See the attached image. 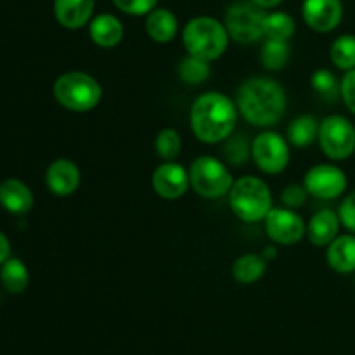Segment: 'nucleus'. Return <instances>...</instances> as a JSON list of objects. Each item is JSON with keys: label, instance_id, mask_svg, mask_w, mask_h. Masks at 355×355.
Listing matches in <instances>:
<instances>
[{"label": "nucleus", "instance_id": "obj_23", "mask_svg": "<svg viewBox=\"0 0 355 355\" xmlns=\"http://www.w3.org/2000/svg\"><path fill=\"white\" fill-rule=\"evenodd\" d=\"M0 283L6 288L7 293H23L30 284V272H28V267L24 266L23 260L9 257L0 266Z\"/></svg>", "mask_w": 355, "mask_h": 355}, {"label": "nucleus", "instance_id": "obj_3", "mask_svg": "<svg viewBox=\"0 0 355 355\" xmlns=\"http://www.w3.org/2000/svg\"><path fill=\"white\" fill-rule=\"evenodd\" d=\"M231 37L224 23L211 16H196L182 28V44L189 55L211 62L227 51Z\"/></svg>", "mask_w": 355, "mask_h": 355}, {"label": "nucleus", "instance_id": "obj_18", "mask_svg": "<svg viewBox=\"0 0 355 355\" xmlns=\"http://www.w3.org/2000/svg\"><path fill=\"white\" fill-rule=\"evenodd\" d=\"M146 33L156 44H170L179 33V19L166 7H156L146 16Z\"/></svg>", "mask_w": 355, "mask_h": 355}, {"label": "nucleus", "instance_id": "obj_34", "mask_svg": "<svg viewBox=\"0 0 355 355\" xmlns=\"http://www.w3.org/2000/svg\"><path fill=\"white\" fill-rule=\"evenodd\" d=\"M340 96H342L347 110L355 116V68L345 71V76L340 80Z\"/></svg>", "mask_w": 355, "mask_h": 355}, {"label": "nucleus", "instance_id": "obj_20", "mask_svg": "<svg viewBox=\"0 0 355 355\" xmlns=\"http://www.w3.org/2000/svg\"><path fill=\"white\" fill-rule=\"evenodd\" d=\"M340 227H342V222H340L338 211L324 208L312 215L309 220L307 238L314 246H328L338 236Z\"/></svg>", "mask_w": 355, "mask_h": 355}, {"label": "nucleus", "instance_id": "obj_30", "mask_svg": "<svg viewBox=\"0 0 355 355\" xmlns=\"http://www.w3.org/2000/svg\"><path fill=\"white\" fill-rule=\"evenodd\" d=\"M311 85L314 92L324 101H336L340 96V82L329 69H315L311 76Z\"/></svg>", "mask_w": 355, "mask_h": 355}, {"label": "nucleus", "instance_id": "obj_15", "mask_svg": "<svg viewBox=\"0 0 355 355\" xmlns=\"http://www.w3.org/2000/svg\"><path fill=\"white\" fill-rule=\"evenodd\" d=\"M96 0H54L55 21L66 30H80L94 17Z\"/></svg>", "mask_w": 355, "mask_h": 355}, {"label": "nucleus", "instance_id": "obj_16", "mask_svg": "<svg viewBox=\"0 0 355 355\" xmlns=\"http://www.w3.org/2000/svg\"><path fill=\"white\" fill-rule=\"evenodd\" d=\"M123 23H121L120 17H116L114 14H97V16H94L92 21L89 23L90 40L103 49H113L116 47V45H120V42L123 40Z\"/></svg>", "mask_w": 355, "mask_h": 355}, {"label": "nucleus", "instance_id": "obj_32", "mask_svg": "<svg viewBox=\"0 0 355 355\" xmlns=\"http://www.w3.org/2000/svg\"><path fill=\"white\" fill-rule=\"evenodd\" d=\"M307 198L309 193L307 189H305L304 184H302V186L300 184H290V186L284 187L283 193H281V203L286 208H291V210H298V208L304 207Z\"/></svg>", "mask_w": 355, "mask_h": 355}, {"label": "nucleus", "instance_id": "obj_22", "mask_svg": "<svg viewBox=\"0 0 355 355\" xmlns=\"http://www.w3.org/2000/svg\"><path fill=\"white\" fill-rule=\"evenodd\" d=\"M267 260L262 253H245L232 263V277L241 284H253L263 277L267 270Z\"/></svg>", "mask_w": 355, "mask_h": 355}, {"label": "nucleus", "instance_id": "obj_1", "mask_svg": "<svg viewBox=\"0 0 355 355\" xmlns=\"http://www.w3.org/2000/svg\"><path fill=\"white\" fill-rule=\"evenodd\" d=\"M236 106L239 114L253 127H274L286 114V90L277 80L269 76H253L239 85Z\"/></svg>", "mask_w": 355, "mask_h": 355}, {"label": "nucleus", "instance_id": "obj_27", "mask_svg": "<svg viewBox=\"0 0 355 355\" xmlns=\"http://www.w3.org/2000/svg\"><path fill=\"white\" fill-rule=\"evenodd\" d=\"M156 155L163 162H175L182 151V139L175 128H163L158 132L155 139Z\"/></svg>", "mask_w": 355, "mask_h": 355}, {"label": "nucleus", "instance_id": "obj_36", "mask_svg": "<svg viewBox=\"0 0 355 355\" xmlns=\"http://www.w3.org/2000/svg\"><path fill=\"white\" fill-rule=\"evenodd\" d=\"M253 3H257L259 7H262V9L269 10V9H274V7L281 6V3L284 2V0H252Z\"/></svg>", "mask_w": 355, "mask_h": 355}, {"label": "nucleus", "instance_id": "obj_19", "mask_svg": "<svg viewBox=\"0 0 355 355\" xmlns=\"http://www.w3.org/2000/svg\"><path fill=\"white\" fill-rule=\"evenodd\" d=\"M326 262L335 272H355V234H338L326 246Z\"/></svg>", "mask_w": 355, "mask_h": 355}, {"label": "nucleus", "instance_id": "obj_7", "mask_svg": "<svg viewBox=\"0 0 355 355\" xmlns=\"http://www.w3.org/2000/svg\"><path fill=\"white\" fill-rule=\"evenodd\" d=\"M266 16L267 10L253 3L252 0H239L227 9L224 24L231 40L248 45L263 38Z\"/></svg>", "mask_w": 355, "mask_h": 355}, {"label": "nucleus", "instance_id": "obj_14", "mask_svg": "<svg viewBox=\"0 0 355 355\" xmlns=\"http://www.w3.org/2000/svg\"><path fill=\"white\" fill-rule=\"evenodd\" d=\"M45 184H47V189L55 196H71L82 184V172L73 159L58 158L47 166Z\"/></svg>", "mask_w": 355, "mask_h": 355}, {"label": "nucleus", "instance_id": "obj_35", "mask_svg": "<svg viewBox=\"0 0 355 355\" xmlns=\"http://www.w3.org/2000/svg\"><path fill=\"white\" fill-rule=\"evenodd\" d=\"M10 257V243L7 236L0 231V266Z\"/></svg>", "mask_w": 355, "mask_h": 355}, {"label": "nucleus", "instance_id": "obj_9", "mask_svg": "<svg viewBox=\"0 0 355 355\" xmlns=\"http://www.w3.org/2000/svg\"><path fill=\"white\" fill-rule=\"evenodd\" d=\"M252 158L257 168L267 175H277L290 165L291 149L286 137L272 130L260 132L252 141Z\"/></svg>", "mask_w": 355, "mask_h": 355}, {"label": "nucleus", "instance_id": "obj_2", "mask_svg": "<svg viewBox=\"0 0 355 355\" xmlns=\"http://www.w3.org/2000/svg\"><path fill=\"white\" fill-rule=\"evenodd\" d=\"M238 114L236 101L217 90H210L198 96L191 106V130L205 144H220L234 134Z\"/></svg>", "mask_w": 355, "mask_h": 355}, {"label": "nucleus", "instance_id": "obj_10", "mask_svg": "<svg viewBox=\"0 0 355 355\" xmlns=\"http://www.w3.org/2000/svg\"><path fill=\"white\" fill-rule=\"evenodd\" d=\"M304 186L309 196L329 201L336 200L345 193L349 180H347V173L338 165L319 163V165L311 166L307 170L304 177Z\"/></svg>", "mask_w": 355, "mask_h": 355}, {"label": "nucleus", "instance_id": "obj_25", "mask_svg": "<svg viewBox=\"0 0 355 355\" xmlns=\"http://www.w3.org/2000/svg\"><path fill=\"white\" fill-rule=\"evenodd\" d=\"M290 52L291 49L288 42L266 38L262 51H260V61H262L263 68L269 71H281L290 61Z\"/></svg>", "mask_w": 355, "mask_h": 355}, {"label": "nucleus", "instance_id": "obj_29", "mask_svg": "<svg viewBox=\"0 0 355 355\" xmlns=\"http://www.w3.org/2000/svg\"><path fill=\"white\" fill-rule=\"evenodd\" d=\"M224 158L225 162L234 166H241L252 156V142L245 134H232L224 141Z\"/></svg>", "mask_w": 355, "mask_h": 355}, {"label": "nucleus", "instance_id": "obj_26", "mask_svg": "<svg viewBox=\"0 0 355 355\" xmlns=\"http://www.w3.org/2000/svg\"><path fill=\"white\" fill-rule=\"evenodd\" d=\"M331 62L338 69L350 71L355 68V35H340L329 49Z\"/></svg>", "mask_w": 355, "mask_h": 355}, {"label": "nucleus", "instance_id": "obj_13", "mask_svg": "<svg viewBox=\"0 0 355 355\" xmlns=\"http://www.w3.org/2000/svg\"><path fill=\"white\" fill-rule=\"evenodd\" d=\"M302 17L311 30L329 33L342 23L343 3L342 0H304Z\"/></svg>", "mask_w": 355, "mask_h": 355}, {"label": "nucleus", "instance_id": "obj_4", "mask_svg": "<svg viewBox=\"0 0 355 355\" xmlns=\"http://www.w3.org/2000/svg\"><path fill=\"white\" fill-rule=\"evenodd\" d=\"M227 196L232 214L246 224L263 222L274 208L270 187L266 180L255 175H245L234 180Z\"/></svg>", "mask_w": 355, "mask_h": 355}, {"label": "nucleus", "instance_id": "obj_24", "mask_svg": "<svg viewBox=\"0 0 355 355\" xmlns=\"http://www.w3.org/2000/svg\"><path fill=\"white\" fill-rule=\"evenodd\" d=\"M295 31H297V23L290 14L283 12V10L267 12L266 24H263V38L290 42Z\"/></svg>", "mask_w": 355, "mask_h": 355}, {"label": "nucleus", "instance_id": "obj_28", "mask_svg": "<svg viewBox=\"0 0 355 355\" xmlns=\"http://www.w3.org/2000/svg\"><path fill=\"white\" fill-rule=\"evenodd\" d=\"M210 62L187 54L179 64V76L187 85H200L210 76Z\"/></svg>", "mask_w": 355, "mask_h": 355}, {"label": "nucleus", "instance_id": "obj_6", "mask_svg": "<svg viewBox=\"0 0 355 355\" xmlns=\"http://www.w3.org/2000/svg\"><path fill=\"white\" fill-rule=\"evenodd\" d=\"M189 182L196 194L207 200L227 196L234 179L224 162L210 155L198 156L189 166Z\"/></svg>", "mask_w": 355, "mask_h": 355}, {"label": "nucleus", "instance_id": "obj_11", "mask_svg": "<svg viewBox=\"0 0 355 355\" xmlns=\"http://www.w3.org/2000/svg\"><path fill=\"white\" fill-rule=\"evenodd\" d=\"M267 236L272 243L281 246H291L300 243L307 236V224L304 218L286 207H274L263 220Z\"/></svg>", "mask_w": 355, "mask_h": 355}, {"label": "nucleus", "instance_id": "obj_37", "mask_svg": "<svg viewBox=\"0 0 355 355\" xmlns=\"http://www.w3.org/2000/svg\"><path fill=\"white\" fill-rule=\"evenodd\" d=\"M262 257L267 260V262H270V260H276V257H277L276 246H267V248L262 252Z\"/></svg>", "mask_w": 355, "mask_h": 355}, {"label": "nucleus", "instance_id": "obj_12", "mask_svg": "<svg viewBox=\"0 0 355 355\" xmlns=\"http://www.w3.org/2000/svg\"><path fill=\"white\" fill-rule=\"evenodd\" d=\"M151 186L163 200H179L191 187L189 170H186L177 162H163L153 172Z\"/></svg>", "mask_w": 355, "mask_h": 355}, {"label": "nucleus", "instance_id": "obj_8", "mask_svg": "<svg viewBox=\"0 0 355 355\" xmlns=\"http://www.w3.org/2000/svg\"><path fill=\"white\" fill-rule=\"evenodd\" d=\"M319 148L333 162H343L355 153V127L349 118L331 114L319 121Z\"/></svg>", "mask_w": 355, "mask_h": 355}, {"label": "nucleus", "instance_id": "obj_31", "mask_svg": "<svg viewBox=\"0 0 355 355\" xmlns=\"http://www.w3.org/2000/svg\"><path fill=\"white\" fill-rule=\"evenodd\" d=\"M159 0H113L116 9L128 16H148L153 9L158 7Z\"/></svg>", "mask_w": 355, "mask_h": 355}, {"label": "nucleus", "instance_id": "obj_21", "mask_svg": "<svg viewBox=\"0 0 355 355\" xmlns=\"http://www.w3.org/2000/svg\"><path fill=\"white\" fill-rule=\"evenodd\" d=\"M319 121L312 114H300L293 118L286 128V139L290 146L298 149H305L318 141Z\"/></svg>", "mask_w": 355, "mask_h": 355}, {"label": "nucleus", "instance_id": "obj_17", "mask_svg": "<svg viewBox=\"0 0 355 355\" xmlns=\"http://www.w3.org/2000/svg\"><path fill=\"white\" fill-rule=\"evenodd\" d=\"M35 198L30 187L19 179L0 182V205L12 215H26L33 208Z\"/></svg>", "mask_w": 355, "mask_h": 355}, {"label": "nucleus", "instance_id": "obj_33", "mask_svg": "<svg viewBox=\"0 0 355 355\" xmlns=\"http://www.w3.org/2000/svg\"><path fill=\"white\" fill-rule=\"evenodd\" d=\"M338 217L343 227L355 234V189L345 196L338 208Z\"/></svg>", "mask_w": 355, "mask_h": 355}, {"label": "nucleus", "instance_id": "obj_5", "mask_svg": "<svg viewBox=\"0 0 355 355\" xmlns=\"http://www.w3.org/2000/svg\"><path fill=\"white\" fill-rule=\"evenodd\" d=\"M54 99L73 113H89L99 106L103 87L99 80L85 71H68L55 78L52 87Z\"/></svg>", "mask_w": 355, "mask_h": 355}]
</instances>
